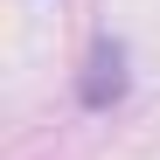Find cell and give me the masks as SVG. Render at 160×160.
Instances as JSON below:
<instances>
[{"label": "cell", "instance_id": "6da1fadb", "mask_svg": "<svg viewBox=\"0 0 160 160\" xmlns=\"http://www.w3.org/2000/svg\"><path fill=\"white\" fill-rule=\"evenodd\" d=\"M118 63H125L118 49H98V56H91V84H84V98H91V104H104V91L118 98V84H125V77H118Z\"/></svg>", "mask_w": 160, "mask_h": 160}]
</instances>
